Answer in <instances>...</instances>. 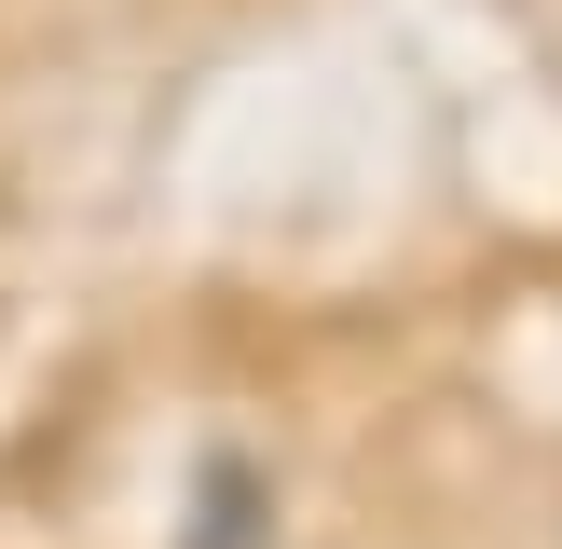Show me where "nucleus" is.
Returning a JSON list of instances; mask_svg holds the SVG:
<instances>
[{
  "instance_id": "obj_1",
  "label": "nucleus",
  "mask_w": 562,
  "mask_h": 549,
  "mask_svg": "<svg viewBox=\"0 0 562 549\" xmlns=\"http://www.w3.org/2000/svg\"><path fill=\"white\" fill-rule=\"evenodd\" d=\"M192 549H261V481H247L234 453L206 467V522H192Z\"/></svg>"
}]
</instances>
